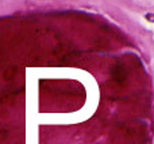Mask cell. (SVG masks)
I'll list each match as a JSON object with an SVG mask.
<instances>
[{"mask_svg":"<svg viewBox=\"0 0 154 144\" xmlns=\"http://www.w3.org/2000/svg\"><path fill=\"white\" fill-rule=\"evenodd\" d=\"M145 18H146L149 22L154 23V13H146V15H145Z\"/></svg>","mask_w":154,"mask_h":144,"instance_id":"6da1fadb","label":"cell"}]
</instances>
